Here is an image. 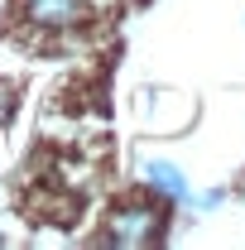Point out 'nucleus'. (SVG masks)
Here are the masks:
<instances>
[{
    "mask_svg": "<svg viewBox=\"0 0 245 250\" xmlns=\"http://www.w3.org/2000/svg\"><path fill=\"white\" fill-rule=\"evenodd\" d=\"M20 15L34 29H72L87 15V0H20Z\"/></svg>",
    "mask_w": 245,
    "mask_h": 250,
    "instance_id": "2",
    "label": "nucleus"
},
{
    "mask_svg": "<svg viewBox=\"0 0 245 250\" xmlns=\"http://www.w3.org/2000/svg\"><path fill=\"white\" fill-rule=\"evenodd\" d=\"M221 197H226V192L216 188V192H202V197H192V202H197V212H212V207L221 202Z\"/></svg>",
    "mask_w": 245,
    "mask_h": 250,
    "instance_id": "4",
    "label": "nucleus"
},
{
    "mask_svg": "<svg viewBox=\"0 0 245 250\" xmlns=\"http://www.w3.org/2000/svg\"><path fill=\"white\" fill-rule=\"evenodd\" d=\"M144 183H149L159 197H168V202H187V178L168 159H144Z\"/></svg>",
    "mask_w": 245,
    "mask_h": 250,
    "instance_id": "3",
    "label": "nucleus"
},
{
    "mask_svg": "<svg viewBox=\"0 0 245 250\" xmlns=\"http://www.w3.org/2000/svg\"><path fill=\"white\" fill-rule=\"evenodd\" d=\"M159 236H163V212L149 202H130V207L111 212L106 231H101V246L135 250V246H159Z\"/></svg>",
    "mask_w": 245,
    "mask_h": 250,
    "instance_id": "1",
    "label": "nucleus"
}]
</instances>
